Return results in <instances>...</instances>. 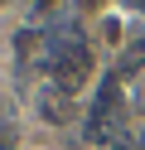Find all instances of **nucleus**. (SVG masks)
Wrapping results in <instances>:
<instances>
[{"label": "nucleus", "mask_w": 145, "mask_h": 150, "mask_svg": "<svg viewBox=\"0 0 145 150\" xmlns=\"http://www.w3.org/2000/svg\"><path fill=\"white\" fill-rule=\"evenodd\" d=\"M44 68L53 73V82H58L63 97L87 82V73H92V53H87L82 34H77L73 24H63V29H53V34L44 39Z\"/></svg>", "instance_id": "obj_1"}, {"label": "nucleus", "mask_w": 145, "mask_h": 150, "mask_svg": "<svg viewBox=\"0 0 145 150\" xmlns=\"http://www.w3.org/2000/svg\"><path fill=\"white\" fill-rule=\"evenodd\" d=\"M140 68H145V34L121 53V73H140Z\"/></svg>", "instance_id": "obj_2"}, {"label": "nucleus", "mask_w": 145, "mask_h": 150, "mask_svg": "<svg viewBox=\"0 0 145 150\" xmlns=\"http://www.w3.org/2000/svg\"><path fill=\"white\" fill-rule=\"evenodd\" d=\"M140 145H145V131H140Z\"/></svg>", "instance_id": "obj_5"}, {"label": "nucleus", "mask_w": 145, "mask_h": 150, "mask_svg": "<svg viewBox=\"0 0 145 150\" xmlns=\"http://www.w3.org/2000/svg\"><path fill=\"white\" fill-rule=\"evenodd\" d=\"M0 150H15V126L5 116V102H0Z\"/></svg>", "instance_id": "obj_3"}, {"label": "nucleus", "mask_w": 145, "mask_h": 150, "mask_svg": "<svg viewBox=\"0 0 145 150\" xmlns=\"http://www.w3.org/2000/svg\"><path fill=\"white\" fill-rule=\"evenodd\" d=\"M126 10H145V0H126Z\"/></svg>", "instance_id": "obj_4"}, {"label": "nucleus", "mask_w": 145, "mask_h": 150, "mask_svg": "<svg viewBox=\"0 0 145 150\" xmlns=\"http://www.w3.org/2000/svg\"><path fill=\"white\" fill-rule=\"evenodd\" d=\"M0 5H5V0H0Z\"/></svg>", "instance_id": "obj_6"}]
</instances>
